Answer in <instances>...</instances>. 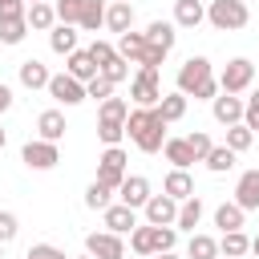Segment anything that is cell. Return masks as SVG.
<instances>
[{"label":"cell","instance_id":"6da1fadb","mask_svg":"<svg viewBox=\"0 0 259 259\" xmlns=\"http://www.w3.org/2000/svg\"><path fill=\"white\" fill-rule=\"evenodd\" d=\"M125 134H130V142H134L142 154H158L162 142H166V121L158 117V109L134 105V109L125 113Z\"/></svg>","mask_w":259,"mask_h":259},{"label":"cell","instance_id":"7a4b0ae2","mask_svg":"<svg viewBox=\"0 0 259 259\" xmlns=\"http://www.w3.org/2000/svg\"><path fill=\"white\" fill-rule=\"evenodd\" d=\"M178 93H186V97H194V101H210L214 93H219V81H214V65L206 61V57H186L182 65H178Z\"/></svg>","mask_w":259,"mask_h":259},{"label":"cell","instance_id":"3957f363","mask_svg":"<svg viewBox=\"0 0 259 259\" xmlns=\"http://www.w3.org/2000/svg\"><path fill=\"white\" fill-rule=\"evenodd\" d=\"M117 57H125L130 65H150V69H158V65L166 61V53H162V49H150L146 32H134V28L117 36Z\"/></svg>","mask_w":259,"mask_h":259},{"label":"cell","instance_id":"277c9868","mask_svg":"<svg viewBox=\"0 0 259 259\" xmlns=\"http://www.w3.org/2000/svg\"><path fill=\"white\" fill-rule=\"evenodd\" d=\"M206 20H210L219 32H235V28H247L251 12H247V0H210Z\"/></svg>","mask_w":259,"mask_h":259},{"label":"cell","instance_id":"5b68a950","mask_svg":"<svg viewBox=\"0 0 259 259\" xmlns=\"http://www.w3.org/2000/svg\"><path fill=\"white\" fill-rule=\"evenodd\" d=\"M130 97H134V105L154 109V105L162 101V81H158V69L138 65V73H134V81H130Z\"/></svg>","mask_w":259,"mask_h":259},{"label":"cell","instance_id":"8992f818","mask_svg":"<svg viewBox=\"0 0 259 259\" xmlns=\"http://www.w3.org/2000/svg\"><path fill=\"white\" fill-rule=\"evenodd\" d=\"M214 81H219V89H223V93H247V89H251V81H255V65H251L247 57H235V61H227V65H223V73H219Z\"/></svg>","mask_w":259,"mask_h":259},{"label":"cell","instance_id":"52a82bcc","mask_svg":"<svg viewBox=\"0 0 259 259\" xmlns=\"http://www.w3.org/2000/svg\"><path fill=\"white\" fill-rule=\"evenodd\" d=\"M125 162H130V158H125V150H121V146H105V150H101V158H97V182H105L109 190H117V186H121V178L130 174V170H125Z\"/></svg>","mask_w":259,"mask_h":259},{"label":"cell","instance_id":"ba28073f","mask_svg":"<svg viewBox=\"0 0 259 259\" xmlns=\"http://www.w3.org/2000/svg\"><path fill=\"white\" fill-rule=\"evenodd\" d=\"M20 158H24V166H28V170H53V166L61 162V150H57V142L32 138V142H24Z\"/></svg>","mask_w":259,"mask_h":259},{"label":"cell","instance_id":"9c48e42d","mask_svg":"<svg viewBox=\"0 0 259 259\" xmlns=\"http://www.w3.org/2000/svg\"><path fill=\"white\" fill-rule=\"evenodd\" d=\"M45 89H49V97H53L57 105H81V101H85V85H81L77 77H69V73H53Z\"/></svg>","mask_w":259,"mask_h":259},{"label":"cell","instance_id":"30bf717a","mask_svg":"<svg viewBox=\"0 0 259 259\" xmlns=\"http://www.w3.org/2000/svg\"><path fill=\"white\" fill-rule=\"evenodd\" d=\"M85 251L93 259H125V243L113 231H89L85 235Z\"/></svg>","mask_w":259,"mask_h":259},{"label":"cell","instance_id":"8fae6325","mask_svg":"<svg viewBox=\"0 0 259 259\" xmlns=\"http://www.w3.org/2000/svg\"><path fill=\"white\" fill-rule=\"evenodd\" d=\"M142 214H146V223H150V227H174L178 202H174L170 194H150V198H146V206H142Z\"/></svg>","mask_w":259,"mask_h":259},{"label":"cell","instance_id":"7c38bea8","mask_svg":"<svg viewBox=\"0 0 259 259\" xmlns=\"http://www.w3.org/2000/svg\"><path fill=\"white\" fill-rule=\"evenodd\" d=\"M210 113H214V121L219 125H235V121H243V97L239 93H214L210 97Z\"/></svg>","mask_w":259,"mask_h":259},{"label":"cell","instance_id":"4fadbf2b","mask_svg":"<svg viewBox=\"0 0 259 259\" xmlns=\"http://www.w3.org/2000/svg\"><path fill=\"white\" fill-rule=\"evenodd\" d=\"M113 194H117V202H125V206H134V210H142V206H146V198H150V178H142V174H125V178H121V186H117Z\"/></svg>","mask_w":259,"mask_h":259},{"label":"cell","instance_id":"5bb4252c","mask_svg":"<svg viewBox=\"0 0 259 259\" xmlns=\"http://www.w3.org/2000/svg\"><path fill=\"white\" fill-rule=\"evenodd\" d=\"M101 223H105V231H113V235H130V231L138 227V210L125 206V202H109V206L101 210Z\"/></svg>","mask_w":259,"mask_h":259},{"label":"cell","instance_id":"9a60e30c","mask_svg":"<svg viewBox=\"0 0 259 259\" xmlns=\"http://www.w3.org/2000/svg\"><path fill=\"white\" fill-rule=\"evenodd\" d=\"M235 202H239L243 210H259V166H251V170L239 174V182H235Z\"/></svg>","mask_w":259,"mask_h":259},{"label":"cell","instance_id":"2e32d148","mask_svg":"<svg viewBox=\"0 0 259 259\" xmlns=\"http://www.w3.org/2000/svg\"><path fill=\"white\" fill-rule=\"evenodd\" d=\"M146 40H150V49L170 53L174 40H178V24H174V20H150V24H146Z\"/></svg>","mask_w":259,"mask_h":259},{"label":"cell","instance_id":"e0dca14e","mask_svg":"<svg viewBox=\"0 0 259 259\" xmlns=\"http://www.w3.org/2000/svg\"><path fill=\"white\" fill-rule=\"evenodd\" d=\"M105 28L109 32H130L134 28V4H121V0H109L105 4Z\"/></svg>","mask_w":259,"mask_h":259},{"label":"cell","instance_id":"ac0fdd59","mask_svg":"<svg viewBox=\"0 0 259 259\" xmlns=\"http://www.w3.org/2000/svg\"><path fill=\"white\" fill-rule=\"evenodd\" d=\"M65 73H69V77H77V81L85 85V81H93V77H97V61L89 57V49H73V53H69V61H65Z\"/></svg>","mask_w":259,"mask_h":259},{"label":"cell","instance_id":"d6986e66","mask_svg":"<svg viewBox=\"0 0 259 259\" xmlns=\"http://www.w3.org/2000/svg\"><path fill=\"white\" fill-rule=\"evenodd\" d=\"M16 77H20V85L24 89H45L49 85V65L45 61H36V57H28V61H20V69H16Z\"/></svg>","mask_w":259,"mask_h":259},{"label":"cell","instance_id":"ffe728a7","mask_svg":"<svg viewBox=\"0 0 259 259\" xmlns=\"http://www.w3.org/2000/svg\"><path fill=\"white\" fill-rule=\"evenodd\" d=\"M77 40H81V36H77V24H53V28H49V49L61 53V57H69L73 49H81Z\"/></svg>","mask_w":259,"mask_h":259},{"label":"cell","instance_id":"44dd1931","mask_svg":"<svg viewBox=\"0 0 259 259\" xmlns=\"http://www.w3.org/2000/svg\"><path fill=\"white\" fill-rule=\"evenodd\" d=\"M65 113L61 109H45L40 117H36V138H45V142H61L65 138Z\"/></svg>","mask_w":259,"mask_h":259},{"label":"cell","instance_id":"7402d4cb","mask_svg":"<svg viewBox=\"0 0 259 259\" xmlns=\"http://www.w3.org/2000/svg\"><path fill=\"white\" fill-rule=\"evenodd\" d=\"M162 154H166V162L174 166V170H190L198 158L190 154V146H186V138H166L162 142Z\"/></svg>","mask_w":259,"mask_h":259},{"label":"cell","instance_id":"603a6c76","mask_svg":"<svg viewBox=\"0 0 259 259\" xmlns=\"http://www.w3.org/2000/svg\"><path fill=\"white\" fill-rule=\"evenodd\" d=\"M162 194H170L174 202L190 198V194H194V178H190V170H174V166H170V174H166V182H162Z\"/></svg>","mask_w":259,"mask_h":259},{"label":"cell","instance_id":"cb8c5ba5","mask_svg":"<svg viewBox=\"0 0 259 259\" xmlns=\"http://www.w3.org/2000/svg\"><path fill=\"white\" fill-rule=\"evenodd\" d=\"M202 20H206L202 0H174V24L178 28H198Z\"/></svg>","mask_w":259,"mask_h":259},{"label":"cell","instance_id":"d4e9b609","mask_svg":"<svg viewBox=\"0 0 259 259\" xmlns=\"http://www.w3.org/2000/svg\"><path fill=\"white\" fill-rule=\"evenodd\" d=\"M186 101H190V97L174 89V93H162V101H158L154 109H158V117L170 125V121H182V117H186Z\"/></svg>","mask_w":259,"mask_h":259},{"label":"cell","instance_id":"484cf974","mask_svg":"<svg viewBox=\"0 0 259 259\" xmlns=\"http://www.w3.org/2000/svg\"><path fill=\"white\" fill-rule=\"evenodd\" d=\"M198 223H202V198H198V194H190V198H182V202H178L174 227H178V231H194Z\"/></svg>","mask_w":259,"mask_h":259},{"label":"cell","instance_id":"4316f807","mask_svg":"<svg viewBox=\"0 0 259 259\" xmlns=\"http://www.w3.org/2000/svg\"><path fill=\"white\" fill-rule=\"evenodd\" d=\"M243 214H247V210H243L235 198H231V202H219V206H214V227H219V231H243Z\"/></svg>","mask_w":259,"mask_h":259},{"label":"cell","instance_id":"83f0119b","mask_svg":"<svg viewBox=\"0 0 259 259\" xmlns=\"http://www.w3.org/2000/svg\"><path fill=\"white\" fill-rule=\"evenodd\" d=\"M24 20H28V28L49 32V28L57 24V12H53V4H49V0H40V4H28V8H24Z\"/></svg>","mask_w":259,"mask_h":259},{"label":"cell","instance_id":"f1b7e54d","mask_svg":"<svg viewBox=\"0 0 259 259\" xmlns=\"http://www.w3.org/2000/svg\"><path fill=\"white\" fill-rule=\"evenodd\" d=\"M101 24H105V0H81L77 28H85V32H97Z\"/></svg>","mask_w":259,"mask_h":259},{"label":"cell","instance_id":"f546056e","mask_svg":"<svg viewBox=\"0 0 259 259\" xmlns=\"http://www.w3.org/2000/svg\"><path fill=\"white\" fill-rule=\"evenodd\" d=\"M186 259H219V239H214V235H198V231H190Z\"/></svg>","mask_w":259,"mask_h":259},{"label":"cell","instance_id":"4dcf8cb0","mask_svg":"<svg viewBox=\"0 0 259 259\" xmlns=\"http://www.w3.org/2000/svg\"><path fill=\"white\" fill-rule=\"evenodd\" d=\"M130 251L142 255V259L154 255V227H150V223H138V227L130 231Z\"/></svg>","mask_w":259,"mask_h":259},{"label":"cell","instance_id":"1f68e13d","mask_svg":"<svg viewBox=\"0 0 259 259\" xmlns=\"http://www.w3.org/2000/svg\"><path fill=\"white\" fill-rule=\"evenodd\" d=\"M251 251V239L243 235V231H223V239H219V255H231V259H243Z\"/></svg>","mask_w":259,"mask_h":259},{"label":"cell","instance_id":"d6a6232c","mask_svg":"<svg viewBox=\"0 0 259 259\" xmlns=\"http://www.w3.org/2000/svg\"><path fill=\"white\" fill-rule=\"evenodd\" d=\"M24 36H28L24 16H0V45H20Z\"/></svg>","mask_w":259,"mask_h":259},{"label":"cell","instance_id":"836d02e7","mask_svg":"<svg viewBox=\"0 0 259 259\" xmlns=\"http://www.w3.org/2000/svg\"><path fill=\"white\" fill-rule=\"evenodd\" d=\"M125 113H130V101H125V97H105V101H97V121H121V125H125Z\"/></svg>","mask_w":259,"mask_h":259},{"label":"cell","instance_id":"e575fe53","mask_svg":"<svg viewBox=\"0 0 259 259\" xmlns=\"http://www.w3.org/2000/svg\"><path fill=\"white\" fill-rule=\"evenodd\" d=\"M202 162H206L210 174H227V170H235V150L231 146H210V154Z\"/></svg>","mask_w":259,"mask_h":259},{"label":"cell","instance_id":"d590c367","mask_svg":"<svg viewBox=\"0 0 259 259\" xmlns=\"http://www.w3.org/2000/svg\"><path fill=\"white\" fill-rule=\"evenodd\" d=\"M109 202H113V190H109L105 182H97V178H93V182L85 186V206H89V210H105Z\"/></svg>","mask_w":259,"mask_h":259},{"label":"cell","instance_id":"8d00e7d4","mask_svg":"<svg viewBox=\"0 0 259 259\" xmlns=\"http://www.w3.org/2000/svg\"><path fill=\"white\" fill-rule=\"evenodd\" d=\"M251 142H255V134L243 125V121H235V125H227V142L223 146H231L235 154H243V150H251Z\"/></svg>","mask_w":259,"mask_h":259},{"label":"cell","instance_id":"74e56055","mask_svg":"<svg viewBox=\"0 0 259 259\" xmlns=\"http://www.w3.org/2000/svg\"><path fill=\"white\" fill-rule=\"evenodd\" d=\"M97 73H101L109 85H121V81H130V61H125V57H113V61H109V65H101Z\"/></svg>","mask_w":259,"mask_h":259},{"label":"cell","instance_id":"f35d334b","mask_svg":"<svg viewBox=\"0 0 259 259\" xmlns=\"http://www.w3.org/2000/svg\"><path fill=\"white\" fill-rule=\"evenodd\" d=\"M97 138H101L105 146H121L125 125H121V121H97Z\"/></svg>","mask_w":259,"mask_h":259},{"label":"cell","instance_id":"ab89813d","mask_svg":"<svg viewBox=\"0 0 259 259\" xmlns=\"http://www.w3.org/2000/svg\"><path fill=\"white\" fill-rule=\"evenodd\" d=\"M174 243H178V227H154V255L174 251Z\"/></svg>","mask_w":259,"mask_h":259},{"label":"cell","instance_id":"60d3db41","mask_svg":"<svg viewBox=\"0 0 259 259\" xmlns=\"http://www.w3.org/2000/svg\"><path fill=\"white\" fill-rule=\"evenodd\" d=\"M53 12H57V24H77V16H81V0H57Z\"/></svg>","mask_w":259,"mask_h":259},{"label":"cell","instance_id":"b9f144b4","mask_svg":"<svg viewBox=\"0 0 259 259\" xmlns=\"http://www.w3.org/2000/svg\"><path fill=\"white\" fill-rule=\"evenodd\" d=\"M186 146H190V154H194V158L202 162V158L210 154V146H214V142H210V134H202V130H194V134H186Z\"/></svg>","mask_w":259,"mask_h":259},{"label":"cell","instance_id":"7bdbcfd3","mask_svg":"<svg viewBox=\"0 0 259 259\" xmlns=\"http://www.w3.org/2000/svg\"><path fill=\"white\" fill-rule=\"evenodd\" d=\"M243 125H247L251 134H259V89L243 101Z\"/></svg>","mask_w":259,"mask_h":259},{"label":"cell","instance_id":"ee69618b","mask_svg":"<svg viewBox=\"0 0 259 259\" xmlns=\"http://www.w3.org/2000/svg\"><path fill=\"white\" fill-rule=\"evenodd\" d=\"M89 57H93L97 69H101V65H109V61L117 57V45H109V40H93V45H89Z\"/></svg>","mask_w":259,"mask_h":259},{"label":"cell","instance_id":"f6af8a7d","mask_svg":"<svg viewBox=\"0 0 259 259\" xmlns=\"http://www.w3.org/2000/svg\"><path fill=\"white\" fill-rule=\"evenodd\" d=\"M85 97H93V101H105V97H113V85L97 73L93 81H85Z\"/></svg>","mask_w":259,"mask_h":259},{"label":"cell","instance_id":"bcb514c9","mask_svg":"<svg viewBox=\"0 0 259 259\" xmlns=\"http://www.w3.org/2000/svg\"><path fill=\"white\" fill-rule=\"evenodd\" d=\"M24 259H69V255H65V251H61L57 243H32Z\"/></svg>","mask_w":259,"mask_h":259},{"label":"cell","instance_id":"7dc6e473","mask_svg":"<svg viewBox=\"0 0 259 259\" xmlns=\"http://www.w3.org/2000/svg\"><path fill=\"white\" fill-rule=\"evenodd\" d=\"M16 231H20L16 214H12V210H0V243H12V239H16Z\"/></svg>","mask_w":259,"mask_h":259},{"label":"cell","instance_id":"c3c4849f","mask_svg":"<svg viewBox=\"0 0 259 259\" xmlns=\"http://www.w3.org/2000/svg\"><path fill=\"white\" fill-rule=\"evenodd\" d=\"M24 0H0V16H24Z\"/></svg>","mask_w":259,"mask_h":259},{"label":"cell","instance_id":"681fc988","mask_svg":"<svg viewBox=\"0 0 259 259\" xmlns=\"http://www.w3.org/2000/svg\"><path fill=\"white\" fill-rule=\"evenodd\" d=\"M8 109H12V89H8L4 81H0V117H4Z\"/></svg>","mask_w":259,"mask_h":259},{"label":"cell","instance_id":"f907efd6","mask_svg":"<svg viewBox=\"0 0 259 259\" xmlns=\"http://www.w3.org/2000/svg\"><path fill=\"white\" fill-rule=\"evenodd\" d=\"M154 259H182V255H174V251H162V255H154Z\"/></svg>","mask_w":259,"mask_h":259},{"label":"cell","instance_id":"816d5d0a","mask_svg":"<svg viewBox=\"0 0 259 259\" xmlns=\"http://www.w3.org/2000/svg\"><path fill=\"white\" fill-rule=\"evenodd\" d=\"M251 251H255V255H259V235H255V239H251Z\"/></svg>","mask_w":259,"mask_h":259},{"label":"cell","instance_id":"f5cc1de1","mask_svg":"<svg viewBox=\"0 0 259 259\" xmlns=\"http://www.w3.org/2000/svg\"><path fill=\"white\" fill-rule=\"evenodd\" d=\"M69 259H73V255H69ZM77 259H93V255H89V251H85V255H77Z\"/></svg>","mask_w":259,"mask_h":259},{"label":"cell","instance_id":"db71d44e","mask_svg":"<svg viewBox=\"0 0 259 259\" xmlns=\"http://www.w3.org/2000/svg\"><path fill=\"white\" fill-rule=\"evenodd\" d=\"M4 142H8V138H4V130H0V150H4Z\"/></svg>","mask_w":259,"mask_h":259},{"label":"cell","instance_id":"11a10c76","mask_svg":"<svg viewBox=\"0 0 259 259\" xmlns=\"http://www.w3.org/2000/svg\"><path fill=\"white\" fill-rule=\"evenodd\" d=\"M0 259H4V243H0Z\"/></svg>","mask_w":259,"mask_h":259},{"label":"cell","instance_id":"9f6ffc18","mask_svg":"<svg viewBox=\"0 0 259 259\" xmlns=\"http://www.w3.org/2000/svg\"><path fill=\"white\" fill-rule=\"evenodd\" d=\"M24 4H40V0H24Z\"/></svg>","mask_w":259,"mask_h":259},{"label":"cell","instance_id":"6f0895ef","mask_svg":"<svg viewBox=\"0 0 259 259\" xmlns=\"http://www.w3.org/2000/svg\"><path fill=\"white\" fill-rule=\"evenodd\" d=\"M121 4H134V0H121Z\"/></svg>","mask_w":259,"mask_h":259},{"label":"cell","instance_id":"680465c9","mask_svg":"<svg viewBox=\"0 0 259 259\" xmlns=\"http://www.w3.org/2000/svg\"><path fill=\"white\" fill-rule=\"evenodd\" d=\"M219 259H231V255H219Z\"/></svg>","mask_w":259,"mask_h":259},{"label":"cell","instance_id":"91938a15","mask_svg":"<svg viewBox=\"0 0 259 259\" xmlns=\"http://www.w3.org/2000/svg\"><path fill=\"white\" fill-rule=\"evenodd\" d=\"M134 259H142V255H134Z\"/></svg>","mask_w":259,"mask_h":259}]
</instances>
